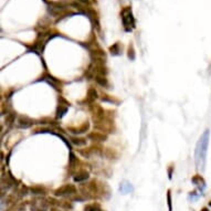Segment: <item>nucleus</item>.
<instances>
[{"instance_id": "nucleus-17", "label": "nucleus", "mask_w": 211, "mask_h": 211, "mask_svg": "<svg viewBox=\"0 0 211 211\" xmlns=\"http://www.w3.org/2000/svg\"><path fill=\"white\" fill-rule=\"evenodd\" d=\"M191 182L194 183V185H196V186H198L200 190H204V189L206 188V181H204V179L202 178V177L199 176V175H196V176L192 177V178H191Z\"/></svg>"}, {"instance_id": "nucleus-5", "label": "nucleus", "mask_w": 211, "mask_h": 211, "mask_svg": "<svg viewBox=\"0 0 211 211\" xmlns=\"http://www.w3.org/2000/svg\"><path fill=\"white\" fill-rule=\"evenodd\" d=\"M78 195V188L73 183H65L63 186L59 187L54 190V196L56 197H66Z\"/></svg>"}, {"instance_id": "nucleus-6", "label": "nucleus", "mask_w": 211, "mask_h": 211, "mask_svg": "<svg viewBox=\"0 0 211 211\" xmlns=\"http://www.w3.org/2000/svg\"><path fill=\"white\" fill-rule=\"evenodd\" d=\"M58 101H59V105H58V108H56V118L60 119V118H62L63 116L66 114L69 106H70L71 104L70 102H68L63 96H59Z\"/></svg>"}, {"instance_id": "nucleus-28", "label": "nucleus", "mask_w": 211, "mask_h": 211, "mask_svg": "<svg viewBox=\"0 0 211 211\" xmlns=\"http://www.w3.org/2000/svg\"><path fill=\"white\" fill-rule=\"evenodd\" d=\"M101 98H102V101H104V102H108V103H113L114 102L113 98H112L110 95H107V94H103Z\"/></svg>"}, {"instance_id": "nucleus-20", "label": "nucleus", "mask_w": 211, "mask_h": 211, "mask_svg": "<svg viewBox=\"0 0 211 211\" xmlns=\"http://www.w3.org/2000/svg\"><path fill=\"white\" fill-rule=\"evenodd\" d=\"M25 207H27V202L25 201L23 202L22 201V202H18V204L10 206L6 211H23L25 209Z\"/></svg>"}, {"instance_id": "nucleus-21", "label": "nucleus", "mask_w": 211, "mask_h": 211, "mask_svg": "<svg viewBox=\"0 0 211 211\" xmlns=\"http://www.w3.org/2000/svg\"><path fill=\"white\" fill-rule=\"evenodd\" d=\"M110 52H111L112 56H119L122 53L121 42H116V43H114L112 47H110Z\"/></svg>"}, {"instance_id": "nucleus-8", "label": "nucleus", "mask_w": 211, "mask_h": 211, "mask_svg": "<svg viewBox=\"0 0 211 211\" xmlns=\"http://www.w3.org/2000/svg\"><path fill=\"white\" fill-rule=\"evenodd\" d=\"M86 138L90 139V141H92L93 143H103V141H107V134L105 133H102V132H90V133H88V135H86Z\"/></svg>"}, {"instance_id": "nucleus-4", "label": "nucleus", "mask_w": 211, "mask_h": 211, "mask_svg": "<svg viewBox=\"0 0 211 211\" xmlns=\"http://www.w3.org/2000/svg\"><path fill=\"white\" fill-rule=\"evenodd\" d=\"M88 110H90L91 114H92V118H93L94 124H98L101 122L105 121L106 118H107L106 111L100 104L96 103L91 104V105H88Z\"/></svg>"}, {"instance_id": "nucleus-30", "label": "nucleus", "mask_w": 211, "mask_h": 211, "mask_svg": "<svg viewBox=\"0 0 211 211\" xmlns=\"http://www.w3.org/2000/svg\"><path fill=\"white\" fill-rule=\"evenodd\" d=\"M173 169H175V167H173V165H170V166L168 167V177L169 179L173 178Z\"/></svg>"}, {"instance_id": "nucleus-1", "label": "nucleus", "mask_w": 211, "mask_h": 211, "mask_svg": "<svg viewBox=\"0 0 211 211\" xmlns=\"http://www.w3.org/2000/svg\"><path fill=\"white\" fill-rule=\"evenodd\" d=\"M209 138H210V131L206 129L197 141L196 149H195V163H196V167L199 171H204V167H206Z\"/></svg>"}, {"instance_id": "nucleus-32", "label": "nucleus", "mask_w": 211, "mask_h": 211, "mask_svg": "<svg viewBox=\"0 0 211 211\" xmlns=\"http://www.w3.org/2000/svg\"><path fill=\"white\" fill-rule=\"evenodd\" d=\"M201 211H209V210H208V209H207V208H204V209H202V210H201Z\"/></svg>"}, {"instance_id": "nucleus-9", "label": "nucleus", "mask_w": 211, "mask_h": 211, "mask_svg": "<svg viewBox=\"0 0 211 211\" xmlns=\"http://www.w3.org/2000/svg\"><path fill=\"white\" fill-rule=\"evenodd\" d=\"M80 160L78 159V157L75 156L74 153H70V158H69V173L75 175L76 171H79L80 169L79 168V165H80Z\"/></svg>"}, {"instance_id": "nucleus-19", "label": "nucleus", "mask_w": 211, "mask_h": 211, "mask_svg": "<svg viewBox=\"0 0 211 211\" xmlns=\"http://www.w3.org/2000/svg\"><path fill=\"white\" fill-rule=\"evenodd\" d=\"M16 117H17V114H16L15 112H9V113L7 114V117H6V125H8L9 128L16 123V121H17V118Z\"/></svg>"}, {"instance_id": "nucleus-13", "label": "nucleus", "mask_w": 211, "mask_h": 211, "mask_svg": "<svg viewBox=\"0 0 211 211\" xmlns=\"http://www.w3.org/2000/svg\"><path fill=\"white\" fill-rule=\"evenodd\" d=\"M103 156L107 160H117V159L119 158V153L114 148L106 147V148H104Z\"/></svg>"}, {"instance_id": "nucleus-16", "label": "nucleus", "mask_w": 211, "mask_h": 211, "mask_svg": "<svg viewBox=\"0 0 211 211\" xmlns=\"http://www.w3.org/2000/svg\"><path fill=\"white\" fill-rule=\"evenodd\" d=\"M30 192L32 195H40V196H44L47 195V188L41 185H34V186L30 187Z\"/></svg>"}, {"instance_id": "nucleus-12", "label": "nucleus", "mask_w": 211, "mask_h": 211, "mask_svg": "<svg viewBox=\"0 0 211 211\" xmlns=\"http://www.w3.org/2000/svg\"><path fill=\"white\" fill-rule=\"evenodd\" d=\"M90 178V171L86 169H80L79 171H76L75 175L73 176V179L75 182H83V181L88 180Z\"/></svg>"}, {"instance_id": "nucleus-18", "label": "nucleus", "mask_w": 211, "mask_h": 211, "mask_svg": "<svg viewBox=\"0 0 211 211\" xmlns=\"http://www.w3.org/2000/svg\"><path fill=\"white\" fill-rule=\"evenodd\" d=\"M94 80H95V82L98 84V85L102 86L103 88H108V86H110V82H108L107 76H104V75H95Z\"/></svg>"}, {"instance_id": "nucleus-24", "label": "nucleus", "mask_w": 211, "mask_h": 211, "mask_svg": "<svg viewBox=\"0 0 211 211\" xmlns=\"http://www.w3.org/2000/svg\"><path fill=\"white\" fill-rule=\"evenodd\" d=\"M79 153L83 156L84 158H90L91 156H92V154H94V150H93V147H92V146H90V147H88V148L80 149V150H79Z\"/></svg>"}, {"instance_id": "nucleus-14", "label": "nucleus", "mask_w": 211, "mask_h": 211, "mask_svg": "<svg viewBox=\"0 0 211 211\" xmlns=\"http://www.w3.org/2000/svg\"><path fill=\"white\" fill-rule=\"evenodd\" d=\"M41 79L44 81H47L50 85H52L53 88H56V90L58 91H61V83H60V81H58L56 79H54L52 75H50V74H48V73H45L44 75L41 76Z\"/></svg>"}, {"instance_id": "nucleus-26", "label": "nucleus", "mask_w": 211, "mask_h": 211, "mask_svg": "<svg viewBox=\"0 0 211 211\" xmlns=\"http://www.w3.org/2000/svg\"><path fill=\"white\" fill-rule=\"evenodd\" d=\"M59 206L66 209V210H71V209L73 208V204H71L70 201H60V204H59Z\"/></svg>"}, {"instance_id": "nucleus-22", "label": "nucleus", "mask_w": 211, "mask_h": 211, "mask_svg": "<svg viewBox=\"0 0 211 211\" xmlns=\"http://www.w3.org/2000/svg\"><path fill=\"white\" fill-rule=\"evenodd\" d=\"M70 139L71 143L73 145L78 146V147H82V146L86 145V138H84V137H76V136H74V137H71Z\"/></svg>"}, {"instance_id": "nucleus-29", "label": "nucleus", "mask_w": 211, "mask_h": 211, "mask_svg": "<svg viewBox=\"0 0 211 211\" xmlns=\"http://www.w3.org/2000/svg\"><path fill=\"white\" fill-rule=\"evenodd\" d=\"M198 198H199V196H197L196 191H192V192H190V194H189V199H190V200L195 201V200H197Z\"/></svg>"}, {"instance_id": "nucleus-33", "label": "nucleus", "mask_w": 211, "mask_h": 211, "mask_svg": "<svg viewBox=\"0 0 211 211\" xmlns=\"http://www.w3.org/2000/svg\"><path fill=\"white\" fill-rule=\"evenodd\" d=\"M210 204V206H211V204Z\"/></svg>"}, {"instance_id": "nucleus-11", "label": "nucleus", "mask_w": 211, "mask_h": 211, "mask_svg": "<svg viewBox=\"0 0 211 211\" xmlns=\"http://www.w3.org/2000/svg\"><path fill=\"white\" fill-rule=\"evenodd\" d=\"M98 97H100V96H98V93L97 91L95 90V88H90L88 90V93H86V97L84 98V101L82 103L84 104L86 103V105H91V104L95 103V101L97 100Z\"/></svg>"}, {"instance_id": "nucleus-10", "label": "nucleus", "mask_w": 211, "mask_h": 211, "mask_svg": "<svg viewBox=\"0 0 211 211\" xmlns=\"http://www.w3.org/2000/svg\"><path fill=\"white\" fill-rule=\"evenodd\" d=\"M88 129H90V122L88 121L83 122L80 126H70V127H68L69 132L73 134H78V135L86 133V132H88Z\"/></svg>"}, {"instance_id": "nucleus-27", "label": "nucleus", "mask_w": 211, "mask_h": 211, "mask_svg": "<svg viewBox=\"0 0 211 211\" xmlns=\"http://www.w3.org/2000/svg\"><path fill=\"white\" fill-rule=\"evenodd\" d=\"M167 202H168V209L169 211H173V202H171V191H167Z\"/></svg>"}, {"instance_id": "nucleus-15", "label": "nucleus", "mask_w": 211, "mask_h": 211, "mask_svg": "<svg viewBox=\"0 0 211 211\" xmlns=\"http://www.w3.org/2000/svg\"><path fill=\"white\" fill-rule=\"evenodd\" d=\"M133 191H134V187L128 180H123L119 183V192H121L122 195L131 194Z\"/></svg>"}, {"instance_id": "nucleus-23", "label": "nucleus", "mask_w": 211, "mask_h": 211, "mask_svg": "<svg viewBox=\"0 0 211 211\" xmlns=\"http://www.w3.org/2000/svg\"><path fill=\"white\" fill-rule=\"evenodd\" d=\"M84 211H103L101 208V204L98 202H93V204H88L84 207Z\"/></svg>"}, {"instance_id": "nucleus-7", "label": "nucleus", "mask_w": 211, "mask_h": 211, "mask_svg": "<svg viewBox=\"0 0 211 211\" xmlns=\"http://www.w3.org/2000/svg\"><path fill=\"white\" fill-rule=\"evenodd\" d=\"M35 122L33 121L32 118H30L29 116H25V115L18 116L17 121H16V126H17L18 128H22V129L31 127V126H33Z\"/></svg>"}, {"instance_id": "nucleus-3", "label": "nucleus", "mask_w": 211, "mask_h": 211, "mask_svg": "<svg viewBox=\"0 0 211 211\" xmlns=\"http://www.w3.org/2000/svg\"><path fill=\"white\" fill-rule=\"evenodd\" d=\"M121 18H122V21H123V25L125 31L131 32L133 29H135L136 22H135V18H134L133 12H132L131 7H124L123 9H122Z\"/></svg>"}, {"instance_id": "nucleus-2", "label": "nucleus", "mask_w": 211, "mask_h": 211, "mask_svg": "<svg viewBox=\"0 0 211 211\" xmlns=\"http://www.w3.org/2000/svg\"><path fill=\"white\" fill-rule=\"evenodd\" d=\"M56 35H58L56 33H52L51 31H43V32H41L40 34L38 35L37 40L33 42L32 47H31V50L35 51L37 53H41L43 51V49H44L47 42H48L50 39L56 37Z\"/></svg>"}, {"instance_id": "nucleus-31", "label": "nucleus", "mask_w": 211, "mask_h": 211, "mask_svg": "<svg viewBox=\"0 0 211 211\" xmlns=\"http://www.w3.org/2000/svg\"><path fill=\"white\" fill-rule=\"evenodd\" d=\"M50 211H60L59 210L58 208H56V207H53V208H51V210Z\"/></svg>"}, {"instance_id": "nucleus-25", "label": "nucleus", "mask_w": 211, "mask_h": 211, "mask_svg": "<svg viewBox=\"0 0 211 211\" xmlns=\"http://www.w3.org/2000/svg\"><path fill=\"white\" fill-rule=\"evenodd\" d=\"M127 56L131 61H134L136 59V53H135V48H134V44L131 43L128 45V50H127Z\"/></svg>"}]
</instances>
